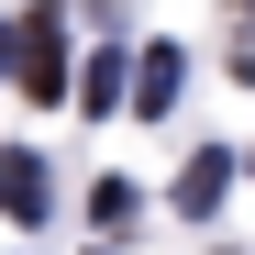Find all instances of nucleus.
Listing matches in <instances>:
<instances>
[{"instance_id": "obj_1", "label": "nucleus", "mask_w": 255, "mask_h": 255, "mask_svg": "<svg viewBox=\"0 0 255 255\" xmlns=\"http://www.w3.org/2000/svg\"><path fill=\"white\" fill-rule=\"evenodd\" d=\"M11 89L22 100H67L78 78H67V11H22L11 22Z\"/></svg>"}, {"instance_id": "obj_3", "label": "nucleus", "mask_w": 255, "mask_h": 255, "mask_svg": "<svg viewBox=\"0 0 255 255\" xmlns=\"http://www.w3.org/2000/svg\"><path fill=\"white\" fill-rule=\"evenodd\" d=\"M222 189H233V155H222V144H200V155H189V178H178V211H189V222H211V211H222Z\"/></svg>"}, {"instance_id": "obj_4", "label": "nucleus", "mask_w": 255, "mask_h": 255, "mask_svg": "<svg viewBox=\"0 0 255 255\" xmlns=\"http://www.w3.org/2000/svg\"><path fill=\"white\" fill-rule=\"evenodd\" d=\"M178 89H189V56H178V45H155V56L133 67V111H155V122H166V111H178Z\"/></svg>"}, {"instance_id": "obj_2", "label": "nucleus", "mask_w": 255, "mask_h": 255, "mask_svg": "<svg viewBox=\"0 0 255 255\" xmlns=\"http://www.w3.org/2000/svg\"><path fill=\"white\" fill-rule=\"evenodd\" d=\"M0 211H11V222H45V211H56L45 155H33V144H0Z\"/></svg>"}, {"instance_id": "obj_5", "label": "nucleus", "mask_w": 255, "mask_h": 255, "mask_svg": "<svg viewBox=\"0 0 255 255\" xmlns=\"http://www.w3.org/2000/svg\"><path fill=\"white\" fill-rule=\"evenodd\" d=\"M122 78H133V67H122V56H100L89 78H78V111H111V100H122Z\"/></svg>"}, {"instance_id": "obj_6", "label": "nucleus", "mask_w": 255, "mask_h": 255, "mask_svg": "<svg viewBox=\"0 0 255 255\" xmlns=\"http://www.w3.org/2000/svg\"><path fill=\"white\" fill-rule=\"evenodd\" d=\"M0 78H11V22H0Z\"/></svg>"}]
</instances>
